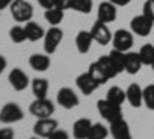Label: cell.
Instances as JSON below:
<instances>
[{
  "instance_id": "obj_1",
  "label": "cell",
  "mask_w": 154,
  "mask_h": 139,
  "mask_svg": "<svg viewBox=\"0 0 154 139\" xmlns=\"http://www.w3.org/2000/svg\"><path fill=\"white\" fill-rule=\"evenodd\" d=\"M88 71H89V74H91L93 77L99 82V85L105 84L106 81L116 77V76L119 74L117 71H116V68H114V65H112L109 56H102V57H99L96 62H93V64L89 65Z\"/></svg>"
},
{
  "instance_id": "obj_2",
  "label": "cell",
  "mask_w": 154,
  "mask_h": 139,
  "mask_svg": "<svg viewBox=\"0 0 154 139\" xmlns=\"http://www.w3.org/2000/svg\"><path fill=\"white\" fill-rule=\"evenodd\" d=\"M9 8H11L12 19L19 23H26L32 19L34 9H32V5L26 2V0H12Z\"/></svg>"
},
{
  "instance_id": "obj_3",
  "label": "cell",
  "mask_w": 154,
  "mask_h": 139,
  "mask_svg": "<svg viewBox=\"0 0 154 139\" xmlns=\"http://www.w3.org/2000/svg\"><path fill=\"white\" fill-rule=\"evenodd\" d=\"M97 110L100 113V116L103 118L105 121H108L109 124L116 122L123 118V113H122V107L117 104H112L105 97V99H100L97 102Z\"/></svg>"
},
{
  "instance_id": "obj_4",
  "label": "cell",
  "mask_w": 154,
  "mask_h": 139,
  "mask_svg": "<svg viewBox=\"0 0 154 139\" xmlns=\"http://www.w3.org/2000/svg\"><path fill=\"white\" fill-rule=\"evenodd\" d=\"M54 110H56L54 104L46 97H42V99L35 97V100H32L31 105H29V113L34 118H38V119L51 118L54 115Z\"/></svg>"
},
{
  "instance_id": "obj_5",
  "label": "cell",
  "mask_w": 154,
  "mask_h": 139,
  "mask_svg": "<svg viewBox=\"0 0 154 139\" xmlns=\"http://www.w3.org/2000/svg\"><path fill=\"white\" fill-rule=\"evenodd\" d=\"M62 39H63V31L59 27L49 28L45 33V37H43V48H45L46 54L56 53L59 45H60V42H62Z\"/></svg>"
},
{
  "instance_id": "obj_6",
  "label": "cell",
  "mask_w": 154,
  "mask_h": 139,
  "mask_svg": "<svg viewBox=\"0 0 154 139\" xmlns=\"http://www.w3.org/2000/svg\"><path fill=\"white\" fill-rule=\"evenodd\" d=\"M152 25H154V20H151L149 17H146L143 12L140 16H136L131 19L130 22V28L134 34L140 36V37H146L151 30H152Z\"/></svg>"
},
{
  "instance_id": "obj_7",
  "label": "cell",
  "mask_w": 154,
  "mask_h": 139,
  "mask_svg": "<svg viewBox=\"0 0 154 139\" xmlns=\"http://www.w3.org/2000/svg\"><path fill=\"white\" fill-rule=\"evenodd\" d=\"M22 118H23V110L14 102L5 104L0 110V121L3 124H14L22 121Z\"/></svg>"
},
{
  "instance_id": "obj_8",
  "label": "cell",
  "mask_w": 154,
  "mask_h": 139,
  "mask_svg": "<svg viewBox=\"0 0 154 139\" xmlns=\"http://www.w3.org/2000/svg\"><path fill=\"white\" fill-rule=\"evenodd\" d=\"M133 34L126 30H117L112 34V46L114 49H119V51H130V48L133 46Z\"/></svg>"
},
{
  "instance_id": "obj_9",
  "label": "cell",
  "mask_w": 154,
  "mask_h": 139,
  "mask_svg": "<svg viewBox=\"0 0 154 139\" xmlns=\"http://www.w3.org/2000/svg\"><path fill=\"white\" fill-rule=\"evenodd\" d=\"M59 127V124L56 119L51 118H43V119H37V122L34 124V133L35 136H40L43 139H48L53 134Z\"/></svg>"
},
{
  "instance_id": "obj_10",
  "label": "cell",
  "mask_w": 154,
  "mask_h": 139,
  "mask_svg": "<svg viewBox=\"0 0 154 139\" xmlns=\"http://www.w3.org/2000/svg\"><path fill=\"white\" fill-rule=\"evenodd\" d=\"M89 33H91L94 42H97L100 45H106L112 40V36H111V31L108 28V23H103L100 20H96V23L93 25V28H91Z\"/></svg>"
},
{
  "instance_id": "obj_11",
  "label": "cell",
  "mask_w": 154,
  "mask_h": 139,
  "mask_svg": "<svg viewBox=\"0 0 154 139\" xmlns=\"http://www.w3.org/2000/svg\"><path fill=\"white\" fill-rule=\"evenodd\" d=\"M57 104L62 105L63 108H66V110H71V108L79 105V97H77V94L74 93L72 88L63 87L57 93Z\"/></svg>"
},
{
  "instance_id": "obj_12",
  "label": "cell",
  "mask_w": 154,
  "mask_h": 139,
  "mask_svg": "<svg viewBox=\"0 0 154 139\" xmlns=\"http://www.w3.org/2000/svg\"><path fill=\"white\" fill-rule=\"evenodd\" d=\"M8 81L16 91H23L29 85V79H28L26 73L20 68H12L9 76H8Z\"/></svg>"
},
{
  "instance_id": "obj_13",
  "label": "cell",
  "mask_w": 154,
  "mask_h": 139,
  "mask_svg": "<svg viewBox=\"0 0 154 139\" xmlns=\"http://www.w3.org/2000/svg\"><path fill=\"white\" fill-rule=\"evenodd\" d=\"M75 85H77V88H79L83 94L88 96V94H91L96 88L99 87V82L93 77L91 74H89V71H85V73H82V74L77 76Z\"/></svg>"
},
{
  "instance_id": "obj_14",
  "label": "cell",
  "mask_w": 154,
  "mask_h": 139,
  "mask_svg": "<svg viewBox=\"0 0 154 139\" xmlns=\"http://www.w3.org/2000/svg\"><path fill=\"white\" fill-rule=\"evenodd\" d=\"M117 17V9H116V5L111 3L109 0L108 2H102L99 5L97 9V20L103 22V23H112Z\"/></svg>"
},
{
  "instance_id": "obj_15",
  "label": "cell",
  "mask_w": 154,
  "mask_h": 139,
  "mask_svg": "<svg viewBox=\"0 0 154 139\" xmlns=\"http://www.w3.org/2000/svg\"><path fill=\"white\" fill-rule=\"evenodd\" d=\"M109 131H111L114 139H131L130 125H128V122L123 118L109 124Z\"/></svg>"
},
{
  "instance_id": "obj_16",
  "label": "cell",
  "mask_w": 154,
  "mask_h": 139,
  "mask_svg": "<svg viewBox=\"0 0 154 139\" xmlns=\"http://www.w3.org/2000/svg\"><path fill=\"white\" fill-rule=\"evenodd\" d=\"M125 91H126V100L131 104V107L139 108L143 104V90L140 88L139 84H131Z\"/></svg>"
},
{
  "instance_id": "obj_17",
  "label": "cell",
  "mask_w": 154,
  "mask_h": 139,
  "mask_svg": "<svg viewBox=\"0 0 154 139\" xmlns=\"http://www.w3.org/2000/svg\"><path fill=\"white\" fill-rule=\"evenodd\" d=\"M143 62L140 59V54L139 53H134V51H126V56H125V71L128 74H137L142 68Z\"/></svg>"
},
{
  "instance_id": "obj_18",
  "label": "cell",
  "mask_w": 154,
  "mask_h": 139,
  "mask_svg": "<svg viewBox=\"0 0 154 139\" xmlns=\"http://www.w3.org/2000/svg\"><path fill=\"white\" fill-rule=\"evenodd\" d=\"M93 127V122L86 119V118H82L79 121H75L74 125H72V134L75 139H88V134H89V130Z\"/></svg>"
},
{
  "instance_id": "obj_19",
  "label": "cell",
  "mask_w": 154,
  "mask_h": 139,
  "mask_svg": "<svg viewBox=\"0 0 154 139\" xmlns=\"http://www.w3.org/2000/svg\"><path fill=\"white\" fill-rule=\"evenodd\" d=\"M94 42L93 36L89 31H79L75 36V46H77V51L86 54L89 49H91V43Z\"/></svg>"
},
{
  "instance_id": "obj_20",
  "label": "cell",
  "mask_w": 154,
  "mask_h": 139,
  "mask_svg": "<svg viewBox=\"0 0 154 139\" xmlns=\"http://www.w3.org/2000/svg\"><path fill=\"white\" fill-rule=\"evenodd\" d=\"M51 65V60H49V54H32L29 57V67L35 71H46Z\"/></svg>"
},
{
  "instance_id": "obj_21",
  "label": "cell",
  "mask_w": 154,
  "mask_h": 139,
  "mask_svg": "<svg viewBox=\"0 0 154 139\" xmlns=\"http://www.w3.org/2000/svg\"><path fill=\"white\" fill-rule=\"evenodd\" d=\"M25 31H26L28 40H31V42L40 40L42 37H45V31H43V28H42L38 23L32 22V20L26 22V25H25Z\"/></svg>"
},
{
  "instance_id": "obj_22",
  "label": "cell",
  "mask_w": 154,
  "mask_h": 139,
  "mask_svg": "<svg viewBox=\"0 0 154 139\" xmlns=\"http://www.w3.org/2000/svg\"><path fill=\"white\" fill-rule=\"evenodd\" d=\"M63 9L60 8H51V9H45V19L49 25L53 27H59L63 20Z\"/></svg>"
},
{
  "instance_id": "obj_23",
  "label": "cell",
  "mask_w": 154,
  "mask_h": 139,
  "mask_svg": "<svg viewBox=\"0 0 154 139\" xmlns=\"http://www.w3.org/2000/svg\"><path fill=\"white\" fill-rule=\"evenodd\" d=\"M31 88H32V93L37 99H42V97H46V93H48V88H49V84L46 79H34L32 84H31Z\"/></svg>"
},
{
  "instance_id": "obj_24",
  "label": "cell",
  "mask_w": 154,
  "mask_h": 139,
  "mask_svg": "<svg viewBox=\"0 0 154 139\" xmlns=\"http://www.w3.org/2000/svg\"><path fill=\"white\" fill-rule=\"evenodd\" d=\"M108 56H109V59L112 62L116 71H117V73H123L125 71V56H126V53L119 51V49H112Z\"/></svg>"
},
{
  "instance_id": "obj_25",
  "label": "cell",
  "mask_w": 154,
  "mask_h": 139,
  "mask_svg": "<svg viewBox=\"0 0 154 139\" xmlns=\"http://www.w3.org/2000/svg\"><path fill=\"white\" fill-rule=\"evenodd\" d=\"M106 99L112 104L122 105L123 100L126 99V91H123L120 87H111L108 90V93H106Z\"/></svg>"
},
{
  "instance_id": "obj_26",
  "label": "cell",
  "mask_w": 154,
  "mask_h": 139,
  "mask_svg": "<svg viewBox=\"0 0 154 139\" xmlns=\"http://www.w3.org/2000/svg\"><path fill=\"white\" fill-rule=\"evenodd\" d=\"M139 54H140V59H142L143 65H149V67L152 65V62H154V46L151 43L143 45L139 49Z\"/></svg>"
},
{
  "instance_id": "obj_27",
  "label": "cell",
  "mask_w": 154,
  "mask_h": 139,
  "mask_svg": "<svg viewBox=\"0 0 154 139\" xmlns=\"http://www.w3.org/2000/svg\"><path fill=\"white\" fill-rule=\"evenodd\" d=\"M109 130L105 127L103 124H93L91 130H89L88 139H106Z\"/></svg>"
},
{
  "instance_id": "obj_28",
  "label": "cell",
  "mask_w": 154,
  "mask_h": 139,
  "mask_svg": "<svg viewBox=\"0 0 154 139\" xmlns=\"http://www.w3.org/2000/svg\"><path fill=\"white\" fill-rule=\"evenodd\" d=\"M71 9L82 12V14H89L93 9V0H72Z\"/></svg>"
},
{
  "instance_id": "obj_29",
  "label": "cell",
  "mask_w": 154,
  "mask_h": 139,
  "mask_svg": "<svg viewBox=\"0 0 154 139\" xmlns=\"http://www.w3.org/2000/svg\"><path fill=\"white\" fill-rule=\"evenodd\" d=\"M9 37L12 42L16 43H22L23 40H26V31H25V27H19V25H16V27H12L9 30Z\"/></svg>"
},
{
  "instance_id": "obj_30",
  "label": "cell",
  "mask_w": 154,
  "mask_h": 139,
  "mask_svg": "<svg viewBox=\"0 0 154 139\" xmlns=\"http://www.w3.org/2000/svg\"><path fill=\"white\" fill-rule=\"evenodd\" d=\"M143 104L146 105V108L154 110V85L143 88Z\"/></svg>"
},
{
  "instance_id": "obj_31",
  "label": "cell",
  "mask_w": 154,
  "mask_h": 139,
  "mask_svg": "<svg viewBox=\"0 0 154 139\" xmlns=\"http://www.w3.org/2000/svg\"><path fill=\"white\" fill-rule=\"evenodd\" d=\"M143 14L146 17H149L151 20H154V0H146L143 3Z\"/></svg>"
},
{
  "instance_id": "obj_32",
  "label": "cell",
  "mask_w": 154,
  "mask_h": 139,
  "mask_svg": "<svg viewBox=\"0 0 154 139\" xmlns=\"http://www.w3.org/2000/svg\"><path fill=\"white\" fill-rule=\"evenodd\" d=\"M0 139H14V130L9 127L0 128Z\"/></svg>"
},
{
  "instance_id": "obj_33",
  "label": "cell",
  "mask_w": 154,
  "mask_h": 139,
  "mask_svg": "<svg viewBox=\"0 0 154 139\" xmlns=\"http://www.w3.org/2000/svg\"><path fill=\"white\" fill-rule=\"evenodd\" d=\"M48 139H69V136H68V133H66L65 130H59V128H57Z\"/></svg>"
},
{
  "instance_id": "obj_34",
  "label": "cell",
  "mask_w": 154,
  "mask_h": 139,
  "mask_svg": "<svg viewBox=\"0 0 154 139\" xmlns=\"http://www.w3.org/2000/svg\"><path fill=\"white\" fill-rule=\"evenodd\" d=\"M72 5V0H56V8H60L63 11L69 9Z\"/></svg>"
},
{
  "instance_id": "obj_35",
  "label": "cell",
  "mask_w": 154,
  "mask_h": 139,
  "mask_svg": "<svg viewBox=\"0 0 154 139\" xmlns=\"http://www.w3.org/2000/svg\"><path fill=\"white\" fill-rule=\"evenodd\" d=\"M38 5H40L43 9H51L56 8V0H37Z\"/></svg>"
},
{
  "instance_id": "obj_36",
  "label": "cell",
  "mask_w": 154,
  "mask_h": 139,
  "mask_svg": "<svg viewBox=\"0 0 154 139\" xmlns=\"http://www.w3.org/2000/svg\"><path fill=\"white\" fill-rule=\"evenodd\" d=\"M111 3H114L116 6H126L128 3L131 2V0H109Z\"/></svg>"
},
{
  "instance_id": "obj_37",
  "label": "cell",
  "mask_w": 154,
  "mask_h": 139,
  "mask_svg": "<svg viewBox=\"0 0 154 139\" xmlns=\"http://www.w3.org/2000/svg\"><path fill=\"white\" fill-rule=\"evenodd\" d=\"M5 68H6V59L0 54V74L5 71Z\"/></svg>"
},
{
  "instance_id": "obj_38",
  "label": "cell",
  "mask_w": 154,
  "mask_h": 139,
  "mask_svg": "<svg viewBox=\"0 0 154 139\" xmlns=\"http://www.w3.org/2000/svg\"><path fill=\"white\" fill-rule=\"evenodd\" d=\"M11 3H12V0H0V11L5 9L6 6H11Z\"/></svg>"
},
{
  "instance_id": "obj_39",
  "label": "cell",
  "mask_w": 154,
  "mask_h": 139,
  "mask_svg": "<svg viewBox=\"0 0 154 139\" xmlns=\"http://www.w3.org/2000/svg\"><path fill=\"white\" fill-rule=\"evenodd\" d=\"M31 139H43V137H40V136H32Z\"/></svg>"
},
{
  "instance_id": "obj_40",
  "label": "cell",
  "mask_w": 154,
  "mask_h": 139,
  "mask_svg": "<svg viewBox=\"0 0 154 139\" xmlns=\"http://www.w3.org/2000/svg\"><path fill=\"white\" fill-rule=\"evenodd\" d=\"M151 67H152V70H154V62H152V65H151Z\"/></svg>"
}]
</instances>
